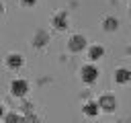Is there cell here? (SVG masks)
I'll return each mask as SVG.
<instances>
[{
    "label": "cell",
    "mask_w": 131,
    "mask_h": 123,
    "mask_svg": "<svg viewBox=\"0 0 131 123\" xmlns=\"http://www.w3.org/2000/svg\"><path fill=\"white\" fill-rule=\"evenodd\" d=\"M2 10H4V6H2V2H0V14H2Z\"/></svg>",
    "instance_id": "14"
},
{
    "label": "cell",
    "mask_w": 131,
    "mask_h": 123,
    "mask_svg": "<svg viewBox=\"0 0 131 123\" xmlns=\"http://www.w3.org/2000/svg\"><path fill=\"white\" fill-rule=\"evenodd\" d=\"M10 92L14 94V96H25L27 92H29V82L27 80H12V84H10Z\"/></svg>",
    "instance_id": "3"
},
{
    "label": "cell",
    "mask_w": 131,
    "mask_h": 123,
    "mask_svg": "<svg viewBox=\"0 0 131 123\" xmlns=\"http://www.w3.org/2000/svg\"><path fill=\"white\" fill-rule=\"evenodd\" d=\"M82 111H84V115H86V117H96V115H98V111H100L98 100H90V102H86Z\"/></svg>",
    "instance_id": "7"
},
{
    "label": "cell",
    "mask_w": 131,
    "mask_h": 123,
    "mask_svg": "<svg viewBox=\"0 0 131 123\" xmlns=\"http://www.w3.org/2000/svg\"><path fill=\"white\" fill-rule=\"evenodd\" d=\"M68 47H70V51H74V53L82 51V49L86 47V37H84V35H74V37L70 39Z\"/></svg>",
    "instance_id": "4"
},
{
    "label": "cell",
    "mask_w": 131,
    "mask_h": 123,
    "mask_svg": "<svg viewBox=\"0 0 131 123\" xmlns=\"http://www.w3.org/2000/svg\"><path fill=\"white\" fill-rule=\"evenodd\" d=\"M80 78H82L84 84H94L96 78H98V68H96L94 64H86V66H82V70H80Z\"/></svg>",
    "instance_id": "1"
},
{
    "label": "cell",
    "mask_w": 131,
    "mask_h": 123,
    "mask_svg": "<svg viewBox=\"0 0 131 123\" xmlns=\"http://www.w3.org/2000/svg\"><path fill=\"white\" fill-rule=\"evenodd\" d=\"M115 82H117V84H127V82H131V72H129L127 68H119V70L115 72Z\"/></svg>",
    "instance_id": "5"
},
{
    "label": "cell",
    "mask_w": 131,
    "mask_h": 123,
    "mask_svg": "<svg viewBox=\"0 0 131 123\" xmlns=\"http://www.w3.org/2000/svg\"><path fill=\"white\" fill-rule=\"evenodd\" d=\"M6 66H8V68H12V70H16V68H20V66H23V57H20L18 53H12V55H8V57H6Z\"/></svg>",
    "instance_id": "9"
},
{
    "label": "cell",
    "mask_w": 131,
    "mask_h": 123,
    "mask_svg": "<svg viewBox=\"0 0 131 123\" xmlns=\"http://www.w3.org/2000/svg\"><path fill=\"white\" fill-rule=\"evenodd\" d=\"M0 117H2V107H0Z\"/></svg>",
    "instance_id": "16"
},
{
    "label": "cell",
    "mask_w": 131,
    "mask_h": 123,
    "mask_svg": "<svg viewBox=\"0 0 131 123\" xmlns=\"http://www.w3.org/2000/svg\"><path fill=\"white\" fill-rule=\"evenodd\" d=\"M127 53H129V55H131V45H129V49H127Z\"/></svg>",
    "instance_id": "15"
},
{
    "label": "cell",
    "mask_w": 131,
    "mask_h": 123,
    "mask_svg": "<svg viewBox=\"0 0 131 123\" xmlns=\"http://www.w3.org/2000/svg\"><path fill=\"white\" fill-rule=\"evenodd\" d=\"M45 43H47V33H37V37H35V45L41 47V45H45Z\"/></svg>",
    "instance_id": "11"
},
{
    "label": "cell",
    "mask_w": 131,
    "mask_h": 123,
    "mask_svg": "<svg viewBox=\"0 0 131 123\" xmlns=\"http://www.w3.org/2000/svg\"><path fill=\"white\" fill-rule=\"evenodd\" d=\"M102 55H104V47H102V45H92V47L88 49V59H90V61H98Z\"/></svg>",
    "instance_id": "6"
},
{
    "label": "cell",
    "mask_w": 131,
    "mask_h": 123,
    "mask_svg": "<svg viewBox=\"0 0 131 123\" xmlns=\"http://www.w3.org/2000/svg\"><path fill=\"white\" fill-rule=\"evenodd\" d=\"M20 117L18 115H14V113H10V115H6V121H18Z\"/></svg>",
    "instance_id": "12"
},
{
    "label": "cell",
    "mask_w": 131,
    "mask_h": 123,
    "mask_svg": "<svg viewBox=\"0 0 131 123\" xmlns=\"http://www.w3.org/2000/svg\"><path fill=\"white\" fill-rule=\"evenodd\" d=\"M53 27H55V29H59V31H63V29L68 27L66 12H59V14H55V16H53Z\"/></svg>",
    "instance_id": "8"
},
{
    "label": "cell",
    "mask_w": 131,
    "mask_h": 123,
    "mask_svg": "<svg viewBox=\"0 0 131 123\" xmlns=\"http://www.w3.org/2000/svg\"><path fill=\"white\" fill-rule=\"evenodd\" d=\"M98 107H100V111H104V113H113V111L117 109V98H115L113 94H102V96L98 98Z\"/></svg>",
    "instance_id": "2"
},
{
    "label": "cell",
    "mask_w": 131,
    "mask_h": 123,
    "mask_svg": "<svg viewBox=\"0 0 131 123\" xmlns=\"http://www.w3.org/2000/svg\"><path fill=\"white\" fill-rule=\"evenodd\" d=\"M117 27H119V20H117V18H113V16L104 18V23H102V29H104V31H115Z\"/></svg>",
    "instance_id": "10"
},
{
    "label": "cell",
    "mask_w": 131,
    "mask_h": 123,
    "mask_svg": "<svg viewBox=\"0 0 131 123\" xmlns=\"http://www.w3.org/2000/svg\"><path fill=\"white\" fill-rule=\"evenodd\" d=\"M35 2H37V0H23L25 6H35Z\"/></svg>",
    "instance_id": "13"
}]
</instances>
